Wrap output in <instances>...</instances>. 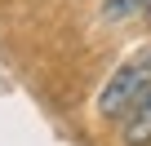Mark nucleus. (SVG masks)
<instances>
[{
    "instance_id": "f257e3e1",
    "label": "nucleus",
    "mask_w": 151,
    "mask_h": 146,
    "mask_svg": "<svg viewBox=\"0 0 151 146\" xmlns=\"http://www.w3.org/2000/svg\"><path fill=\"white\" fill-rule=\"evenodd\" d=\"M142 93H151V44H142L138 53H129L111 71V80L98 93V115L102 120H120Z\"/></svg>"
},
{
    "instance_id": "f03ea898",
    "label": "nucleus",
    "mask_w": 151,
    "mask_h": 146,
    "mask_svg": "<svg viewBox=\"0 0 151 146\" xmlns=\"http://www.w3.org/2000/svg\"><path fill=\"white\" fill-rule=\"evenodd\" d=\"M120 142L124 146H151V93H142L120 115Z\"/></svg>"
}]
</instances>
